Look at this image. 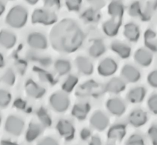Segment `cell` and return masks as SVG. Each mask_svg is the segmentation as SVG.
I'll return each mask as SVG.
<instances>
[{
    "label": "cell",
    "instance_id": "obj_50",
    "mask_svg": "<svg viewBox=\"0 0 157 145\" xmlns=\"http://www.w3.org/2000/svg\"><path fill=\"white\" fill-rule=\"evenodd\" d=\"M2 145H17V144H16L15 143H13L12 142L4 140V141L2 142Z\"/></svg>",
    "mask_w": 157,
    "mask_h": 145
},
{
    "label": "cell",
    "instance_id": "obj_40",
    "mask_svg": "<svg viewBox=\"0 0 157 145\" xmlns=\"http://www.w3.org/2000/svg\"><path fill=\"white\" fill-rule=\"evenodd\" d=\"M148 135L153 145H157V128L156 125H152L148 131Z\"/></svg>",
    "mask_w": 157,
    "mask_h": 145
},
{
    "label": "cell",
    "instance_id": "obj_47",
    "mask_svg": "<svg viewBox=\"0 0 157 145\" xmlns=\"http://www.w3.org/2000/svg\"><path fill=\"white\" fill-rule=\"evenodd\" d=\"M89 145H102L100 138L97 136H93L89 142Z\"/></svg>",
    "mask_w": 157,
    "mask_h": 145
},
{
    "label": "cell",
    "instance_id": "obj_21",
    "mask_svg": "<svg viewBox=\"0 0 157 145\" xmlns=\"http://www.w3.org/2000/svg\"><path fill=\"white\" fill-rule=\"evenodd\" d=\"M90 107L87 103H78L74 105L72 114L74 117L80 120L86 119L87 114H88Z\"/></svg>",
    "mask_w": 157,
    "mask_h": 145
},
{
    "label": "cell",
    "instance_id": "obj_39",
    "mask_svg": "<svg viewBox=\"0 0 157 145\" xmlns=\"http://www.w3.org/2000/svg\"><path fill=\"white\" fill-rule=\"evenodd\" d=\"M148 107L149 110L154 114L157 113V97L156 95H153L148 100Z\"/></svg>",
    "mask_w": 157,
    "mask_h": 145
},
{
    "label": "cell",
    "instance_id": "obj_31",
    "mask_svg": "<svg viewBox=\"0 0 157 145\" xmlns=\"http://www.w3.org/2000/svg\"><path fill=\"white\" fill-rule=\"evenodd\" d=\"M37 115L39 120L41 122L42 125L44 127H46L47 128V127H50L51 125L52 122H51L50 116L48 115L47 111L44 108H40L37 113Z\"/></svg>",
    "mask_w": 157,
    "mask_h": 145
},
{
    "label": "cell",
    "instance_id": "obj_15",
    "mask_svg": "<svg viewBox=\"0 0 157 145\" xmlns=\"http://www.w3.org/2000/svg\"><path fill=\"white\" fill-rule=\"evenodd\" d=\"M134 59L140 66L147 67L151 63L152 55L149 51L144 48H140L134 54Z\"/></svg>",
    "mask_w": 157,
    "mask_h": 145
},
{
    "label": "cell",
    "instance_id": "obj_41",
    "mask_svg": "<svg viewBox=\"0 0 157 145\" xmlns=\"http://www.w3.org/2000/svg\"><path fill=\"white\" fill-rule=\"evenodd\" d=\"M36 71H37L38 75H39V76L40 78V79H41L42 81L51 82L53 81V78L51 77V75L49 74V73L46 72V71L39 68L36 69Z\"/></svg>",
    "mask_w": 157,
    "mask_h": 145
},
{
    "label": "cell",
    "instance_id": "obj_27",
    "mask_svg": "<svg viewBox=\"0 0 157 145\" xmlns=\"http://www.w3.org/2000/svg\"><path fill=\"white\" fill-rule=\"evenodd\" d=\"M54 66L56 71L60 75H66L71 70V65L67 60H58L55 63Z\"/></svg>",
    "mask_w": 157,
    "mask_h": 145
},
{
    "label": "cell",
    "instance_id": "obj_14",
    "mask_svg": "<svg viewBox=\"0 0 157 145\" xmlns=\"http://www.w3.org/2000/svg\"><path fill=\"white\" fill-rule=\"evenodd\" d=\"M147 121V115L142 110H134L129 117V122L132 126L140 128Z\"/></svg>",
    "mask_w": 157,
    "mask_h": 145
},
{
    "label": "cell",
    "instance_id": "obj_29",
    "mask_svg": "<svg viewBox=\"0 0 157 145\" xmlns=\"http://www.w3.org/2000/svg\"><path fill=\"white\" fill-rule=\"evenodd\" d=\"M98 86V83L94 81H88L85 83L78 88L77 94L79 96H87L90 94L93 89H95Z\"/></svg>",
    "mask_w": 157,
    "mask_h": 145
},
{
    "label": "cell",
    "instance_id": "obj_5",
    "mask_svg": "<svg viewBox=\"0 0 157 145\" xmlns=\"http://www.w3.org/2000/svg\"><path fill=\"white\" fill-rule=\"evenodd\" d=\"M50 104L52 108L58 113H63L70 105L68 97L63 92L53 93L50 97Z\"/></svg>",
    "mask_w": 157,
    "mask_h": 145
},
{
    "label": "cell",
    "instance_id": "obj_28",
    "mask_svg": "<svg viewBox=\"0 0 157 145\" xmlns=\"http://www.w3.org/2000/svg\"><path fill=\"white\" fill-rule=\"evenodd\" d=\"M105 51V46L101 41H95L89 49V54L93 58H98Z\"/></svg>",
    "mask_w": 157,
    "mask_h": 145
},
{
    "label": "cell",
    "instance_id": "obj_11",
    "mask_svg": "<svg viewBox=\"0 0 157 145\" xmlns=\"http://www.w3.org/2000/svg\"><path fill=\"white\" fill-rule=\"evenodd\" d=\"M121 75L125 81L129 82H136L140 79V71L131 65H125L123 67Z\"/></svg>",
    "mask_w": 157,
    "mask_h": 145
},
{
    "label": "cell",
    "instance_id": "obj_1",
    "mask_svg": "<svg viewBox=\"0 0 157 145\" xmlns=\"http://www.w3.org/2000/svg\"><path fill=\"white\" fill-rule=\"evenodd\" d=\"M84 33L75 21L65 19L51 31L50 41L52 47L63 53H73L83 43Z\"/></svg>",
    "mask_w": 157,
    "mask_h": 145
},
{
    "label": "cell",
    "instance_id": "obj_17",
    "mask_svg": "<svg viewBox=\"0 0 157 145\" xmlns=\"http://www.w3.org/2000/svg\"><path fill=\"white\" fill-rule=\"evenodd\" d=\"M126 135V128L124 124H117L112 126L107 132V137L109 139H114L121 141Z\"/></svg>",
    "mask_w": 157,
    "mask_h": 145
},
{
    "label": "cell",
    "instance_id": "obj_30",
    "mask_svg": "<svg viewBox=\"0 0 157 145\" xmlns=\"http://www.w3.org/2000/svg\"><path fill=\"white\" fill-rule=\"evenodd\" d=\"M78 79L75 75H69L66 81L63 82L62 86V88L65 92L71 93L73 88H75L76 84L78 83Z\"/></svg>",
    "mask_w": 157,
    "mask_h": 145
},
{
    "label": "cell",
    "instance_id": "obj_45",
    "mask_svg": "<svg viewBox=\"0 0 157 145\" xmlns=\"http://www.w3.org/2000/svg\"><path fill=\"white\" fill-rule=\"evenodd\" d=\"M44 4L46 7H59L60 0H44Z\"/></svg>",
    "mask_w": 157,
    "mask_h": 145
},
{
    "label": "cell",
    "instance_id": "obj_32",
    "mask_svg": "<svg viewBox=\"0 0 157 145\" xmlns=\"http://www.w3.org/2000/svg\"><path fill=\"white\" fill-rule=\"evenodd\" d=\"M12 95L7 90L0 89V108H5L10 104Z\"/></svg>",
    "mask_w": 157,
    "mask_h": 145
},
{
    "label": "cell",
    "instance_id": "obj_34",
    "mask_svg": "<svg viewBox=\"0 0 157 145\" xmlns=\"http://www.w3.org/2000/svg\"><path fill=\"white\" fill-rule=\"evenodd\" d=\"M82 19L87 22L96 21L99 19L100 15L97 13V11L94 10L93 9H90L86 10L82 15Z\"/></svg>",
    "mask_w": 157,
    "mask_h": 145
},
{
    "label": "cell",
    "instance_id": "obj_22",
    "mask_svg": "<svg viewBox=\"0 0 157 145\" xmlns=\"http://www.w3.org/2000/svg\"><path fill=\"white\" fill-rule=\"evenodd\" d=\"M125 82L124 81L118 78H114L107 82L106 90L112 93H119L122 92L125 88Z\"/></svg>",
    "mask_w": 157,
    "mask_h": 145
},
{
    "label": "cell",
    "instance_id": "obj_48",
    "mask_svg": "<svg viewBox=\"0 0 157 145\" xmlns=\"http://www.w3.org/2000/svg\"><path fill=\"white\" fill-rule=\"evenodd\" d=\"M4 11H5V4L2 0H0V16L3 14Z\"/></svg>",
    "mask_w": 157,
    "mask_h": 145
},
{
    "label": "cell",
    "instance_id": "obj_18",
    "mask_svg": "<svg viewBox=\"0 0 157 145\" xmlns=\"http://www.w3.org/2000/svg\"><path fill=\"white\" fill-rule=\"evenodd\" d=\"M75 63L78 70L84 75H91L93 72V65L87 58L79 56L75 59Z\"/></svg>",
    "mask_w": 157,
    "mask_h": 145
},
{
    "label": "cell",
    "instance_id": "obj_6",
    "mask_svg": "<svg viewBox=\"0 0 157 145\" xmlns=\"http://www.w3.org/2000/svg\"><path fill=\"white\" fill-rule=\"evenodd\" d=\"M29 46L35 50H44L48 46L46 37L39 32L31 33L27 37Z\"/></svg>",
    "mask_w": 157,
    "mask_h": 145
},
{
    "label": "cell",
    "instance_id": "obj_12",
    "mask_svg": "<svg viewBox=\"0 0 157 145\" xmlns=\"http://www.w3.org/2000/svg\"><path fill=\"white\" fill-rule=\"evenodd\" d=\"M107 108L113 115L120 116L125 112V105L120 99L117 97L111 98L107 102Z\"/></svg>",
    "mask_w": 157,
    "mask_h": 145
},
{
    "label": "cell",
    "instance_id": "obj_10",
    "mask_svg": "<svg viewBox=\"0 0 157 145\" xmlns=\"http://www.w3.org/2000/svg\"><path fill=\"white\" fill-rule=\"evenodd\" d=\"M25 90L29 97L38 99L43 97L46 90L32 80H28L25 84Z\"/></svg>",
    "mask_w": 157,
    "mask_h": 145
},
{
    "label": "cell",
    "instance_id": "obj_4",
    "mask_svg": "<svg viewBox=\"0 0 157 145\" xmlns=\"http://www.w3.org/2000/svg\"><path fill=\"white\" fill-rule=\"evenodd\" d=\"M4 129L10 135L19 136L24 129V122L17 116L10 115L6 120Z\"/></svg>",
    "mask_w": 157,
    "mask_h": 145
},
{
    "label": "cell",
    "instance_id": "obj_38",
    "mask_svg": "<svg viewBox=\"0 0 157 145\" xmlns=\"http://www.w3.org/2000/svg\"><path fill=\"white\" fill-rule=\"evenodd\" d=\"M82 0H66V4L68 10L71 11H78L81 5Z\"/></svg>",
    "mask_w": 157,
    "mask_h": 145
},
{
    "label": "cell",
    "instance_id": "obj_2",
    "mask_svg": "<svg viewBox=\"0 0 157 145\" xmlns=\"http://www.w3.org/2000/svg\"><path fill=\"white\" fill-rule=\"evenodd\" d=\"M28 12L24 6L17 5L12 7L6 17V23L11 27L21 29L26 25Z\"/></svg>",
    "mask_w": 157,
    "mask_h": 145
},
{
    "label": "cell",
    "instance_id": "obj_26",
    "mask_svg": "<svg viewBox=\"0 0 157 145\" xmlns=\"http://www.w3.org/2000/svg\"><path fill=\"white\" fill-rule=\"evenodd\" d=\"M144 44L149 50L156 52L157 49L156 34L151 29L146 31L144 33Z\"/></svg>",
    "mask_w": 157,
    "mask_h": 145
},
{
    "label": "cell",
    "instance_id": "obj_49",
    "mask_svg": "<svg viewBox=\"0 0 157 145\" xmlns=\"http://www.w3.org/2000/svg\"><path fill=\"white\" fill-rule=\"evenodd\" d=\"M5 65V61H4V58L3 55L2 54V53L0 52V68H3Z\"/></svg>",
    "mask_w": 157,
    "mask_h": 145
},
{
    "label": "cell",
    "instance_id": "obj_9",
    "mask_svg": "<svg viewBox=\"0 0 157 145\" xmlns=\"http://www.w3.org/2000/svg\"><path fill=\"white\" fill-rule=\"evenodd\" d=\"M98 73L102 76L113 75L117 70V64L112 59H105L100 62L98 68Z\"/></svg>",
    "mask_w": 157,
    "mask_h": 145
},
{
    "label": "cell",
    "instance_id": "obj_25",
    "mask_svg": "<svg viewBox=\"0 0 157 145\" xmlns=\"http://www.w3.org/2000/svg\"><path fill=\"white\" fill-rule=\"evenodd\" d=\"M108 13L113 18L122 19L124 13V6L120 1L112 2L108 6Z\"/></svg>",
    "mask_w": 157,
    "mask_h": 145
},
{
    "label": "cell",
    "instance_id": "obj_24",
    "mask_svg": "<svg viewBox=\"0 0 157 145\" xmlns=\"http://www.w3.org/2000/svg\"><path fill=\"white\" fill-rule=\"evenodd\" d=\"M111 48L122 59L129 58L131 53V48L128 46L119 41L113 42L111 45Z\"/></svg>",
    "mask_w": 157,
    "mask_h": 145
},
{
    "label": "cell",
    "instance_id": "obj_8",
    "mask_svg": "<svg viewBox=\"0 0 157 145\" xmlns=\"http://www.w3.org/2000/svg\"><path fill=\"white\" fill-rule=\"evenodd\" d=\"M90 124L97 130L102 131L108 126V117L101 111H97L91 116Z\"/></svg>",
    "mask_w": 157,
    "mask_h": 145
},
{
    "label": "cell",
    "instance_id": "obj_3",
    "mask_svg": "<svg viewBox=\"0 0 157 145\" xmlns=\"http://www.w3.org/2000/svg\"><path fill=\"white\" fill-rule=\"evenodd\" d=\"M57 21V17L54 13L46 10L38 9L33 12L31 21L33 24H42L51 25Z\"/></svg>",
    "mask_w": 157,
    "mask_h": 145
},
{
    "label": "cell",
    "instance_id": "obj_20",
    "mask_svg": "<svg viewBox=\"0 0 157 145\" xmlns=\"http://www.w3.org/2000/svg\"><path fill=\"white\" fill-rule=\"evenodd\" d=\"M42 128L39 124L35 122H31L29 124L27 131L26 132V139L29 142H31L36 139L41 135Z\"/></svg>",
    "mask_w": 157,
    "mask_h": 145
},
{
    "label": "cell",
    "instance_id": "obj_43",
    "mask_svg": "<svg viewBox=\"0 0 157 145\" xmlns=\"http://www.w3.org/2000/svg\"><path fill=\"white\" fill-rule=\"evenodd\" d=\"M88 2L94 10H99L105 5V2L103 0H88Z\"/></svg>",
    "mask_w": 157,
    "mask_h": 145
},
{
    "label": "cell",
    "instance_id": "obj_51",
    "mask_svg": "<svg viewBox=\"0 0 157 145\" xmlns=\"http://www.w3.org/2000/svg\"><path fill=\"white\" fill-rule=\"evenodd\" d=\"M25 1L29 3V4H31V5H33V4H36L39 2V0H25Z\"/></svg>",
    "mask_w": 157,
    "mask_h": 145
},
{
    "label": "cell",
    "instance_id": "obj_36",
    "mask_svg": "<svg viewBox=\"0 0 157 145\" xmlns=\"http://www.w3.org/2000/svg\"><path fill=\"white\" fill-rule=\"evenodd\" d=\"M125 145H145L142 136L140 135H132L126 142Z\"/></svg>",
    "mask_w": 157,
    "mask_h": 145
},
{
    "label": "cell",
    "instance_id": "obj_52",
    "mask_svg": "<svg viewBox=\"0 0 157 145\" xmlns=\"http://www.w3.org/2000/svg\"><path fill=\"white\" fill-rule=\"evenodd\" d=\"M1 123H2V116L0 115V125H1Z\"/></svg>",
    "mask_w": 157,
    "mask_h": 145
},
{
    "label": "cell",
    "instance_id": "obj_33",
    "mask_svg": "<svg viewBox=\"0 0 157 145\" xmlns=\"http://www.w3.org/2000/svg\"><path fill=\"white\" fill-rule=\"evenodd\" d=\"M2 81L4 84L12 86L15 83L16 75L12 69H7L2 77Z\"/></svg>",
    "mask_w": 157,
    "mask_h": 145
},
{
    "label": "cell",
    "instance_id": "obj_44",
    "mask_svg": "<svg viewBox=\"0 0 157 145\" xmlns=\"http://www.w3.org/2000/svg\"><path fill=\"white\" fill-rule=\"evenodd\" d=\"M37 145H59L58 143V142L55 139H53L52 137H45L44 139L41 140Z\"/></svg>",
    "mask_w": 157,
    "mask_h": 145
},
{
    "label": "cell",
    "instance_id": "obj_42",
    "mask_svg": "<svg viewBox=\"0 0 157 145\" xmlns=\"http://www.w3.org/2000/svg\"><path fill=\"white\" fill-rule=\"evenodd\" d=\"M147 81L150 86L156 88L157 87V72L156 71H154L148 75Z\"/></svg>",
    "mask_w": 157,
    "mask_h": 145
},
{
    "label": "cell",
    "instance_id": "obj_35",
    "mask_svg": "<svg viewBox=\"0 0 157 145\" xmlns=\"http://www.w3.org/2000/svg\"><path fill=\"white\" fill-rule=\"evenodd\" d=\"M142 9H141V6L140 2H136L132 4L129 9V14L131 15L132 17H141L142 14Z\"/></svg>",
    "mask_w": 157,
    "mask_h": 145
},
{
    "label": "cell",
    "instance_id": "obj_37",
    "mask_svg": "<svg viewBox=\"0 0 157 145\" xmlns=\"http://www.w3.org/2000/svg\"><path fill=\"white\" fill-rule=\"evenodd\" d=\"M154 9H155V7L151 4L149 3L148 4L147 7L145 8L144 12H142V14H141L142 20H144V21H148V20L151 19Z\"/></svg>",
    "mask_w": 157,
    "mask_h": 145
},
{
    "label": "cell",
    "instance_id": "obj_23",
    "mask_svg": "<svg viewBox=\"0 0 157 145\" xmlns=\"http://www.w3.org/2000/svg\"><path fill=\"white\" fill-rule=\"evenodd\" d=\"M146 90L143 87H137L132 89L127 95V100L132 103H137L142 102L145 97Z\"/></svg>",
    "mask_w": 157,
    "mask_h": 145
},
{
    "label": "cell",
    "instance_id": "obj_13",
    "mask_svg": "<svg viewBox=\"0 0 157 145\" xmlns=\"http://www.w3.org/2000/svg\"><path fill=\"white\" fill-rule=\"evenodd\" d=\"M17 43V36L14 33L7 30L0 32V46L6 49L14 47Z\"/></svg>",
    "mask_w": 157,
    "mask_h": 145
},
{
    "label": "cell",
    "instance_id": "obj_7",
    "mask_svg": "<svg viewBox=\"0 0 157 145\" xmlns=\"http://www.w3.org/2000/svg\"><path fill=\"white\" fill-rule=\"evenodd\" d=\"M56 128L58 133L66 141H71L73 139L75 128L71 122L66 120H60L58 122Z\"/></svg>",
    "mask_w": 157,
    "mask_h": 145
},
{
    "label": "cell",
    "instance_id": "obj_46",
    "mask_svg": "<svg viewBox=\"0 0 157 145\" xmlns=\"http://www.w3.org/2000/svg\"><path fill=\"white\" fill-rule=\"evenodd\" d=\"M91 136V132L90 131V129L87 128L82 129L81 132H80V137L82 140H87Z\"/></svg>",
    "mask_w": 157,
    "mask_h": 145
},
{
    "label": "cell",
    "instance_id": "obj_16",
    "mask_svg": "<svg viewBox=\"0 0 157 145\" xmlns=\"http://www.w3.org/2000/svg\"><path fill=\"white\" fill-rule=\"evenodd\" d=\"M121 25V19L113 18L103 24V32L109 36H114L117 34L119 29Z\"/></svg>",
    "mask_w": 157,
    "mask_h": 145
},
{
    "label": "cell",
    "instance_id": "obj_19",
    "mask_svg": "<svg viewBox=\"0 0 157 145\" xmlns=\"http://www.w3.org/2000/svg\"><path fill=\"white\" fill-rule=\"evenodd\" d=\"M124 34L129 41L136 42L138 41L140 36V32L139 27L133 23H129L125 25Z\"/></svg>",
    "mask_w": 157,
    "mask_h": 145
}]
</instances>
